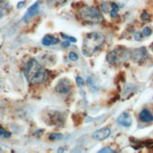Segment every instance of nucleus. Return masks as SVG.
Listing matches in <instances>:
<instances>
[{"label": "nucleus", "instance_id": "1", "mask_svg": "<svg viewBox=\"0 0 153 153\" xmlns=\"http://www.w3.org/2000/svg\"><path fill=\"white\" fill-rule=\"evenodd\" d=\"M24 74L26 80L32 85H39L48 80V72L36 59L31 58L25 63Z\"/></svg>", "mask_w": 153, "mask_h": 153}, {"label": "nucleus", "instance_id": "2", "mask_svg": "<svg viewBox=\"0 0 153 153\" xmlns=\"http://www.w3.org/2000/svg\"><path fill=\"white\" fill-rule=\"evenodd\" d=\"M105 42V37L100 32L88 33L83 41L82 53L85 56H92L94 54L101 50Z\"/></svg>", "mask_w": 153, "mask_h": 153}, {"label": "nucleus", "instance_id": "3", "mask_svg": "<svg viewBox=\"0 0 153 153\" xmlns=\"http://www.w3.org/2000/svg\"><path fill=\"white\" fill-rule=\"evenodd\" d=\"M79 16L84 21L90 24H99L102 22L103 16L97 7L85 6L79 10Z\"/></svg>", "mask_w": 153, "mask_h": 153}, {"label": "nucleus", "instance_id": "4", "mask_svg": "<svg viewBox=\"0 0 153 153\" xmlns=\"http://www.w3.org/2000/svg\"><path fill=\"white\" fill-rule=\"evenodd\" d=\"M131 57V53L129 52L128 49L125 47L119 46L108 53L106 56V60L110 65L113 66H119L125 61H127L128 59Z\"/></svg>", "mask_w": 153, "mask_h": 153}, {"label": "nucleus", "instance_id": "5", "mask_svg": "<svg viewBox=\"0 0 153 153\" xmlns=\"http://www.w3.org/2000/svg\"><path fill=\"white\" fill-rule=\"evenodd\" d=\"M46 123L49 125H54L56 127L61 128L65 123V117L62 113L58 111H50L48 112L47 117H45Z\"/></svg>", "mask_w": 153, "mask_h": 153}, {"label": "nucleus", "instance_id": "6", "mask_svg": "<svg viewBox=\"0 0 153 153\" xmlns=\"http://www.w3.org/2000/svg\"><path fill=\"white\" fill-rule=\"evenodd\" d=\"M131 58L132 59V61L141 65L145 61H147V59L149 58V54L148 50L146 47H139L134 50H132L131 52Z\"/></svg>", "mask_w": 153, "mask_h": 153}, {"label": "nucleus", "instance_id": "7", "mask_svg": "<svg viewBox=\"0 0 153 153\" xmlns=\"http://www.w3.org/2000/svg\"><path fill=\"white\" fill-rule=\"evenodd\" d=\"M72 89V84L67 78H62L56 83L55 86V90L58 94L66 95Z\"/></svg>", "mask_w": 153, "mask_h": 153}, {"label": "nucleus", "instance_id": "8", "mask_svg": "<svg viewBox=\"0 0 153 153\" xmlns=\"http://www.w3.org/2000/svg\"><path fill=\"white\" fill-rule=\"evenodd\" d=\"M39 4H41V0H37V1L32 4L29 8L27 9V10L25 11V15L23 16L22 18V22L24 23H27L30 19H32L33 17H34L38 11H39Z\"/></svg>", "mask_w": 153, "mask_h": 153}, {"label": "nucleus", "instance_id": "9", "mask_svg": "<svg viewBox=\"0 0 153 153\" xmlns=\"http://www.w3.org/2000/svg\"><path fill=\"white\" fill-rule=\"evenodd\" d=\"M110 135H111V129L108 127L100 129V130L93 132V138L96 139L98 141L105 140V139L108 138Z\"/></svg>", "mask_w": 153, "mask_h": 153}, {"label": "nucleus", "instance_id": "10", "mask_svg": "<svg viewBox=\"0 0 153 153\" xmlns=\"http://www.w3.org/2000/svg\"><path fill=\"white\" fill-rule=\"evenodd\" d=\"M117 121L119 125L123 126V127H127V128L131 127L132 124V119L127 112H124L121 115H119Z\"/></svg>", "mask_w": 153, "mask_h": 153}, {"label": "nucleus", "instance_id": "11", "mask_svg": "<svg viewBox=\"0 0 153 153\" xmlns=\"http://www.w3.org/2000/svg\"><path fill=\"white\" fill-rule=\"evenodd\" d=\"M139 119L144 123H149L153 121V115L148 109H143L139 113Z\"/></svg>", "mask_w": 153, "mask_h": 153}, {"label": "nucleus", "instance_id": "12", "mask_svg": "<svg viewBox=\"0 0 153 153\" xmlns=\"http://www.w3.org/2000/svg\"><path fill=\"white\" fill-rule=\"evenodd\" d=\"M58 42H59V39L52 35H45L42 39V43L44 46H52V45L57 44Z\"/></svg>", "mask_w": 153, "mask_h": 153}, {"label": "nucleus", "instance_id": "13", "mask_svg": "<svg viewBox=\"0 0 153 153\" xmlns=\"http://www.w3.org/2000/svg\"><path fill=\"white\" fill-rule=\"evenodd\" d=\"M118 10H119V7L116 3H111V9H110V16L115 19L118 16Z\"/></svg>", "mask_w": 153, "mask_h": 153}, {"label": "nucleus", "instance_id": "14", "mask_svg": "<svg viewBox=\"0 0 153 153\" xmlns=\"http://www.w3.org/2000/svg\"><path fill=\"white\" fill-rule=\"evenodd\" d=\"M0 136H3L5 138H10L11 137V134L10 131H6L3 127L0 126Z\"/></svg>", "mask_w": 153, "mask_h": 153}, {"label": "nucleus", "instance_id": "15", "mask_svg": "<svg viewBox=\"0 0 153 153\" xmlns=\"http://www.w3.org/2000/svg\"><path fill=\"white\" fill-rule=\"evenodd\" d=\"M8 7L9 6H8V4H7L6 2L0 5V19L3 18V16L5 15L6 10H7V9H8Z\"/></svg>", "mask_w": 153, "mask_h": 153}, {"label": "nucleus", "instance_id": "16", "mask_svg": "<svg viewBox=\"0 0 153 153\" xmlns=\"http://www.w3.org/2000/svg\"><path fill=\"white\" fill-rule=\"evenodd\" d=\"M110 9H111V3L103 2V3L102 4V12H104V13H108V12H110Z\"/></svg>", "mask_w": 153, "mask_h": 153}, {"label": "nucleus", "instance_id": "17", "mask_svg": "<svg viewBox=\"0 0 153 153\" xmlns=\"http://www.w3.org/2000/svg\"><path fill=\"white\" fill-rule=\"evenodd\" d=\"M140 18H141V20L144 23H148V22H149V20H150V14H149V13H148L147 11H144L141 14Z\"/></svg>", "mask_w": 153, "mask_h": 153}, {"label": "nucleus", "instance_id": "18", "mask_svg": "<svg viewBox=\"0 0 153 153\" xmlns=\"http://www.w3.org/2000/svg\"><path fill=\"white\" fill-rule=\"evenodd\" d=\"M76 84H77V85H78V88L83 91V90H84V89H83V88H84V80H83L82 77H80V76L76 77ZM83 92H84V91H83Z\"/></svg>", "mask_w": 153, "mask_h": 153}, {"label": "nucleus", "instance_id": "19", "mask_svg": "<svg viewBox=\"0 0 153 153\" xmlns=\"http://www.w3.org/2000/svg\"><path fill=\"white\" fill-rule=\"evenodd\" d=\"M69 59L71 61H77L78 60V55L76 54L75 52H70V54H69Z\"/></svg>", "mask_w": 153, "mask_h": 153}, {"label": "nucleus", "instance_id": "20", "mask_svg": "<svg viewBox=\"0 0 153 153\" xmlns=\"http://www.w3.org/2000/svg\"><path fill=\"white\" fill-rule=\"evenodd\" d=\"M62 138V134H51L49 135V139L50 140H59V139Z\"/></svg>", "mask_w": 153, "mask_h": 153}, {"label": "nucleus", "instance_id": "21", "mask_svg": "<svg viewBox=\"0 0 153 153\" xmlns=\"http://www.w3.org/2000/svg\"><path fill=\"white\" fill-rule=\"evenodd\" d=\"M142 33H143V35H144L145 37H149V36L151 35L152 30H151V28L149 27V26H146V27H144Z\"/></svg>", "mask_w": 153, "mask_h": 153}, {"label": "nucleus", "instance_id": "22", "mask_svg": "<svg viewBox=\"0 0 153 153\" xmlns=\"http://www.w3.org/2000/svg\"><path fill=\"white\" fill-rule=\"evenodd\" d=\"M61 36L64 39H67V41H69L70 42H76L77 39L74 38V37H71V36H68L66 34H63V33H61Z\"/></svg>", "mask_w": 153, "mask_h": 153}, {"label": "nucleus", "instance_id": "23", "mask_svg": "<svg viewBox=\"0 0 153 153\" xmlns=\"http://www.w3.org/2000/svg\"><path fill=\"white\" fill-rule=\"evenodd\" d=\"M114 153L115 152V150L114 149H112L111 148H109V147H105V148H102V149H101L99 150V153Z\"/></svg>", "mask_w": 153, "mask_h": 153}, {"label": "nucleus", "instance_id": "24", "mask_svg": "<svg viewBox=\"0 0 153 153\" xmlns=\"http://www.w3.org/2000/svg\"><path fill=\"white\" fill-rule=\"evenodd\" d=\"M143 33L142 32H135L134 33V39L137 42H140L143 39Z\"/></svg>", "mask_w": 153, "mask_h": 153}, {"label": "nucleus", "instance_id": "25", "mask_svg": "<svg viewBox=\"0 0 153 153\" xmlns=\"http://www.w3.org/2000/svg\"><path fill=\"white\" fill-rule=\"evenodd\" d=\"M25 1H22V2H19L18 3V5H17V7H18V9H22L23 7L25 6Z\"/></svg>", "mask_w": 153, "mask_h": 153}, {"label": "nucleus", "instance_id": "26", "mask_svg": "<svg viewBox=\"0 0 153 153\" xmlns=\"http://www.w3.org/2000/svg\"><path fill=\"white\" fill-rule=\"evenodd\" d=\"M63 47H66V48H67V47H69V46H70V42L68 41V42H63Z\"/></svg>", "mask_w": 153, "mask_h": 153}, {"label": "nucleus", "instance_id": "27", "mask_svg": "<svg viewBox=\"0 0 153 153\" xmlns=\"http://www.w3.org/2000/svg\"><path fill=\"white\" fill-rule=\"evenodd\" d=\"M150 49H151V51L153 52V42L151 43V45H150Z\"/></svg>", "mask_w": 153, "mask_h": 153}, {"label": "nucleus", "instance_id": "28", "mask_svg": "<svg viewBox=\"0 0 153 153\" xmlns=\"http://www.w3.org/2000/svg\"><path fill=\"white\" fill-rule=\"evenodd\" d=\"M3 3H5V1H4V0H0V5H1V4H3Z\"/></svg>", "mask_w": 153, "mask_h": 153}, {"label": "nucleus", "instance_id": "29", "mask_svg": "<svg viewBox=\"0 0 153 153\" xmlns=\"http://www.w3.org/2000/svg\"><path fill=\"white\" fill-rule=\"evenodd\" d=\"M1 151H2V150H1V148H0V152H1Z\"/></svg>", "mask_w": 153, "mask_h": 153}]
</instances>
